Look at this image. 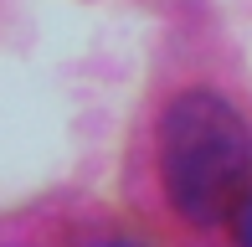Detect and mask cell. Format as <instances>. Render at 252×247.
Listing matches in <instances>:
<instances>
[{
	"label": "cell",
	"mask_w": 252,
	"mask_h": 247,
	"mask_svg": "<svg viewBox=\"0 0 252 247\" xmlns=\"http://www.w3.org/2000/svg\"><path fill=\"white\" fill-rule=\"evenodd\" d=\"M252 175V129L221 93H180L159 119V181L196 227L232 221Z\"/></svg>",
	"instance_id": "6da1fadb"
},
{
	"label": "cell",
	"mask_w": 252,
	"mask_h": 247,
	"mask_svg": "<svg viewBox=\"0 0 252 247\" xmlns=\"http://www.w3.org/2000/svg\"><path fill=\"white\" fill-rule=\"evenodd\" d=\"M232 237H237V247H252V190L237 201V211H232Z\"/></svg>",
	"instance_id": "7a4b0ae2"
},
{
	"label": "cell",
	"mask_w": 252,
	"mask_h": 247,
	"mask_svg": "<svg viewBox=\"0 0 252 247\" xmlns=\"http://www.w3.org/2000/svg\"><path fill=\"white\" fill-rule=\"evenodd\" d=\"M88 247H139V242H124V237H98V242H88Z\"/></svg>",
	"instance_id": "3957f363"
}]
</instances>
